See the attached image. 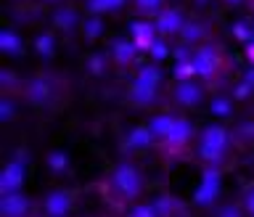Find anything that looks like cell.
I'll use <instances>...</instances> for the list:
<instances>
[{
    "label": "cell",
    "instance_id": "cell-1",
    "mask_svg": "<svg viewBox=\"0 0 254 217\" xmlns=\"http://www.w3.org/2000/svg\"><path fill=\"white\" fill-rule=\"evenodd\" d=\"M222 146H225V133H222L220 127H212V130L204 135V154L206 156H217Z\"/></svg>",
    "mask_w": 254,
    "mask_h": 217
},
{
    "label": "cell",
    "instance_id": "cell-2",
    "mask_svg": "<svg viewBox=\"0 0 254 217\" xmlns=\"http://www.w3.org/2000/svg\"><path fill=\"white\" fill-rule=\"evenodd\" d=\"M117 180L122 183V188L127 191V196H132L135 191H138V175H135V170H130V167H122L117 175Z\"/></svg>",
    "mask_w": 254,
    "mask_h": 217
},
{
    "label": "cell",
    "instance_id": "cell-3",
    "mask_svg": "<svg viewBox=\"0 0 254 217\" xmlns=\"http://www.w3.org/2000/svg\"><path fill=\"white\" fill-rule=\"evenodd\" d=\"M186 90H183V101H198V90L193 85H183Z\"/></svg>",
    "mask_w": 254,
    "mask_h": 217
},
{
    "label": "cell",
    "instance_id": "cell-4",
    "mask_svg": "<svg viewBox=\"0 0 254 217\" xmlns=\"http://www.w3.org/2000/svg\"><path fill=\"white\" fill-rule=\"evenodd\" d=\"M140 5H148L151 8V5H156V0H140Z\"/></svg>",
    "mask_w": 254,
    "mask_h": 217
}]
</instances>
